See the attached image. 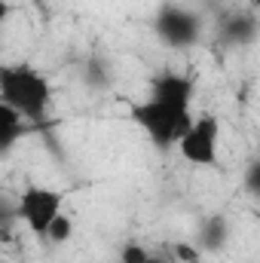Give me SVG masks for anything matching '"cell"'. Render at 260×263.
<instances>
[{"label":"cell","mask_w":260,"mask_h":263,"mask_svg":"<svg viewBox=\"0 0 260 263\" xmlns=\"http://www.w3.org/2000/svg\"><path fill=\"white\" fill-rule=\"evenodd\" d=\"M144 263H165V260H162V257H153V254H150V257H147Z\"/></svg>","instance_id":"cell-14"},{"label":"cell","mask_w":260,"mask_h":263,"mask_svg":"<svg viewBox=\"0 0 260 263\" xmlns=\"http://www.w3.org/2000/svg\"><path fill=\"white\" fill-rule=\"evenodd\" d=\"M175 257L181 263H199L202 248H199V245H190V242H178V245H175Z\"/></svg>","instance_id":"cell-13"},{"label":"cell","mask_w":260,"mask_h":263,"mask_svg":"<svg viewBox=\"0 0 260 263\" xmlns=\"http://www.w3.org/2000/svg\"><path fill=\"white\" fill-rule=\"evenodd\" d=\"M230 242V223L224 214H211L199 223V233H196V245L202 251H220L224 245Z\"/></svg>","instance_id":"cell-7"},{"label":"cell","mask_w":260,"mask_h":263,"mask_svg":"<svg viewBox=\"0 0 260 263\" xmlns=\"http://www.w3.org/2000/svg\"><path fill=\"white\" fill-rule=\"evenodd\" d=\"M129 120L147 135V141L156 150H172L190 132L196 117L190 107L156 101V98H144V101H135L129 107Z\"/></svg>","instance_id":"cell-2"},{"label":"cell","mask_w":260,"mask_h":263,"mask_svg":"<svg viewBox=\"0 0 260 263\" xmlns=\"http://www.w3.org/2000/svg\"><path fill=\"white\" fill-rule=\"evenodd\" d=\"M31 123L15 110V107H9V104H0V153H9L12 150V144L25 135Z\"/></svg>","instance_id":"cell-8"},{"label":"cell","mask_w":260,"mask_h":263,"mask_svg":"<svg viewBox=\"0 0 260 263\" xmlns=\"http://www.w3.org/2000/svg\"><path fill=\"white\" fill-rule=\"evenodd\" d=\"M147 98L190 107V104H193V80H190L187 73L165 70V73H159V77L150 80V95H147Z\"/></svg>","instance_id":"cell-6"},{"label":"cell","mask_w":260,"mask_h":263,"mask_svg":"<svg viewBox=\"0 0 260 263\" xmlns=\"http://www.w3.org/2000/svg\"><path fill=\"white\" fill-rule=\"evenodd\" d=\"M217 147H220V120L211 114H202L193 120L190 132L181 138L178 153L184 162L196 168H211L217 165Z\"/></svg>","instance_id":"cell-5"},{"label":"cell","mask_w":260,"mask_h":263,"mask_svg":"<svg viewBox=\"0 0 260 263\" xmlns=\"http://www.w3.org/2000/svg\"><path fill=\"white\" fill-rule=\"evenodd\" d=\"M0 104L15 107L28 123H43L52 104V83L28 62L0 67Z\"/></svg>","instance_id":"cell-1"},{"label":"cell","mask_w":260,"mask_h":263,"mask_svg":"<svg viewBox=\"0 0 260 263\" xmlns=\"http://www.w3.org/2000/svg\"><path fill=\"white\" fill-rule=\"evenodd\" d=\"M257 217H260V208H257Z\"/></svg>","instance_id":"cell-17"},{"label":"cell","mask_w":260,"mask_h":263,"mask_svg":"<svg viewBox=\"0 0 260 263\" xmlns=\"http://www.w3.org/2000/svg\"><path fill=\"white\" fill-rule=\"evenodd\" d=\"M34 3H37V6H46V3H49V0H34Z\"/></svg>","instance_id":"cell-16"},{"label":"cell","mask_w":260,"mask_h":263,"mask_svg":"<svg viewBox=\"0 0 260 263\" xmlns=\"http://www.w3.org/2000/svg\"><path fill=\"white\" fill-rule=\"evenodd\" d=\"M147 257H150V251L144 245H138V242H126L120 248V263H144Z\"/></svg>","instance_id":"cell-11"},{"label":"cell","mask_w":260,"mask_h":263,"mask_svg":"<svg viewBox=\"0 0 260 263\" xmlns=\"http://www.w3.org/2000/svg\"><path fill=\"white\" fill-rule=\"evenodd\" d=\"M73 236V220L67 217V214H62L52 227H49V236H46V242L49 245H65L67 239Z\"/></svg>","instance_id":"cell-10"},{"label":"cell","mask_w":260,"mask_h":263,"mask_svg":"<svg viewBox=\"0 0 260 263\" xmlns=\"http://www.w3.org/2000/svg\"><path fill=\"white\" fill-rule=\"evenodd\" d=\"M242 184H245V190H248L254 199H260V159H251V162H248Z\"/></svg>","instance_id":"cell-12"},{"label":"cell","mask_w":260,"mask_h":263,"mask_svg":"<svg viewBox=\"0 0 260 263\" xmlns=\"http://www.w3.org/2000/svg\"><path fill=\"white\" fill-rule=\"evenodd\" d=\"M65 202H67L65 190L43 187V184H25L22 193H18V202H15V214L34 239L46 242L49 227L65 214Z\"/></svg>","instance_id":"cell-3"},{"label":"cell","mask_w":260,"mask_h":263,"mask_svg":"<svg viewBox=\"0 0 260 263\" xmlns=\"http://www.w3.org/2000/svg\"><path fill=\"white\" fill-rule=\"evenodd\" d=\"M251 6H254V9H257V15H260V0H251Z\"/></svg>","instance_id":"cell-15"},{"label":"cell","mask_w":260,"mask_h":263,"mask_svg":"<svg viewBox=\"0 0 260 263\" xmlns=\"http://www.w3.org/2000/svg\"><path fill=\"white\" fill-rule=\"evenodd\" d=\"M3 263H9V260H3Z\"/></svg>","instance_id":"cell-18"},{"label":"cell","mask_w":260,"mask_h":263,"mask_svg":"<svg viewBox=\"0 0 260 263\" xmlns=\"http://www.w3.org/2000/svg\"><path fill=\"white\" fill-rule=\"evenodd\" d=\"M254 34H257V18L248 15V12L230 15L224 22V28H220V40L224 43H248V40H254Z\"/></svg>","instance_id":"cell-9"},{"label":"cell","mask_w":260,"mask_h":263,"mask_svg":"<svg viewBox=\"0 0 260 263\" xmlns=\"http://www.w3.org/2000/svg\"><path fill=\"white\" fill-rule=\"evenodd\" d=\"M153 34L169 49H190L202 37V22L193 9L178 6V3H165L153 15Z\"/></svg>","instance_id":"cell-4"}]
</instances>
